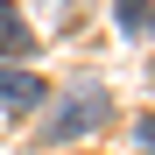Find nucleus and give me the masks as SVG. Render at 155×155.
<instances>
[{"mask_svg": "<svg viewBox=\"0 0 155 155\" xmlns=\"http://www.w3.org/2000/svg\"><path fill=\"white\" fill-rule=\"evenodd\" d=\"M134 141H141V148L155 155V113H141V120H134Z\"/></svg>", "mask_w": 155, "mask_h": 155, "instance_id": "obj_5", "label": "nucleus"}, {"mask_svg": "<svg viewBox=\"0 0 155 155\" xmlns=\"http://www.w3.org/2000/svg\"><path fill=\"white\" fill-rule=\"evenodd\" d=\"M106 113H113V99H106V92H78L64 113H49V148H64V141H78V134H92Z\"/></svg>", "mask_w": 155, "mask_h": 155, "instance_id": "obj_1", "label": "nucleus"}, {"mask_svg": "<svg viewBox=\"0 0 155 155\" xmlns=\"http://www.w3.org/2000/svg\"><path fill=\"white\" fill-rule=\"evenodd\" d=\"M42 78L35 71H7V64H0V99H7V113H28V106H42Z\"/></svg>", "mask_w": 155, "mask_h": 155, "instance_id": "obj_2", "label": "nucleus"}, {"mask_svg": "<svg viewBox=\"0 0 155 155\" xmlns=\"http://www.w3.org/2000/svg\"><path fill=\"white\" fill-rule=\"evenodd\" d=\"M35 49V35H28V21H21L7 0H0V57H28Z\"/></svg>", "mask_w": 155, "mask_h": 155, "instance_id": "obj_3", "label": "nucleus"}, {"mask_svg": "<svg viewBox=\"0 0 155 155\" xmlns=\"http://www.w3.org/2000/svg\"><path fill=\"white\" fill-rule=\"evenodd\" d=\"M113 21L127 35H155V0H113Z\"/></svg>", "mask_w": 155, "mask_h": 155, "instance_id": "obj_4", "label": "nucleus"}]
</instances>
